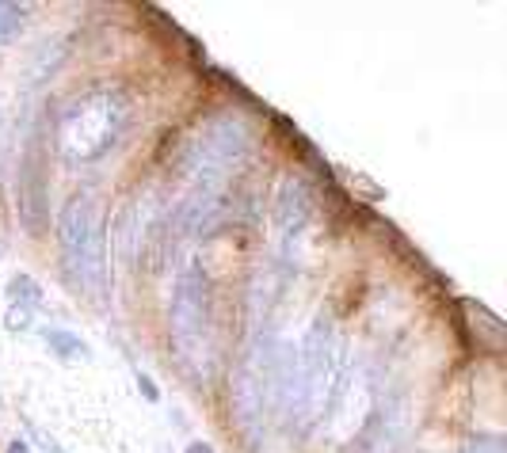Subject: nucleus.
<instances>
[{
	"label": "nucleus",
	"instance_id": "obj_1",
	"mask_svg": "<svg viewBox=\"0 0 507 453\" xmlns=\"http://www.w3.org/2000/svg\"><path fill=\"white\" fill-rule=\"evenodd\" d=\"M126 126V100L115 88L84 92L58 119V153L66 164H92L115 149Z\"/></svg>",
	"mask_w": 507,
	"mask_h": 453
},
{
	"label": "nucleus",
	"instance_id": "obj_2",
	"mask_svg": "<svg viewBox=\"0 0 507 453\" xmlns=\"http://www.w3.org/2000/svg\"><path fill=\"white\" fill-rule=\"evenodd\" d=\"M58 240L61 259H66L69 279L84 289L88 298H107V229L100 202L88 191L73 194L58 214Z\"/></svg>",
	"mask_w": 507,
	"mask_h": 453
},
{
	"label": "nucleus",
	"instance_id": "obj_3",
	"mask_svg": "<svg viewBox=\"0 0 507 453\" xmlns=\"http://www.w3.org/2000/svg\"><path fill=\"white\" fill-rule=\"evenodd\" d=\"M298 378H302L298 412L306 415V423H321L336 412V400L347 385V343L325 313L309 324V335L298 351Z\"/></svg>",
	"mask_w": 507,
	"mask_h": 453
},
{
	"label": "nucleus",
	"instance_id": "obj_4",
	"mask_svg": "<svg viewBox=\"0 0 507 453\" xmlns=\"http://www.w3.org/2000/svg\"><path fill=\"white\" fill-rule=\"evenodd\" d=\"M172 339H176L180 359L206 374L210 369V351H214V335H210V279L199 263H187L183 274L176 279L172 289Z\"/></svg>",
	"mask_w": 507,
	"mask_h": 453
},
{
	"label": "nucleus",
	"instance_id": "obj_5",
	"mask_svg": "<svg viewBox=\"0 0 507 453\" xmlns=\"http://www.w3.org/2000/svg\"><path fill=\"white\" fill-rule=\"evenodd\" d=\"M248 145H252L248 126L236 115L210 119L195 134L191 149L183 156V172H187V180H191V187L226 191L229 172L248 156Z\"/></svg>",
	"mask_w": 507,
	"mask_h": 453
},
{
	"label": "nucleus",
	"instance_id": "obj_6",
	"mask_svg": "<svg viewBox=\"0 0 507 453\" xmlns=\"http://www.w3.org/2000/svg\"><path fill=\"white\" fill-rule=\"evenodd\" d=\"M309 214H313V191H309V183L302 180V175H282V183L275 191L271 218H275V229L282 233L287 244H290L294 236L306 233Z\"/></svg>",
	"mask_w": 507,
	"mask_h": 453
},
{
	"label": "nucleus",
	"instance_id": "obj_7",
	"mask_svg": "<svg viewBox=\"0 0 507 453\" xmlns=\"http://www.w3.org/2000/svg\"><path fill=\"white\" fill-rule=\"evenodd\" d=\"M42 339H46V347H50V354H58V359H66V362H88L92 359L84 339L66 332V328H46Z\"/></svg>",
	"mask_w": 507,
	"mask_h": 453
},
{
	"label": "nucleus",
	"instance_id": "obj_8",
	"mask_svg": "<svg viewBox=\"0 0 507 453\" xmlns=\"http://www.w3.org/2000/svg\"><path fill=\"white\" fill-rule=\"evenodd\" d=\"M27 23V8L23 4H12V0H0V50L20 35V27Z\"/></svg>",
	"mask_w": 507,
	"mask_h": 453
},
{
	"label": "nucleus",
	"instance_id": "obj_9",
	"mask_svg": "<svg viewBox=\"0 0 507 453\" xmlns=\"http://www.w3.org/2000/svg\"><path fill=\"white\" fill-rule=\"evenodd\" d=\"M8 298H12V305H27V309H35V305H42V289H39V282L31 279V274H15V279L8 282Z\"/></svg>",
	"mask_w": 507,
	"mask_h": 453
},
{
	"label": "nucleus",
	"instance_id": "obj_10",
	"mask_svg": "<svg viewBox=\"0 0 507 453\" xmlns=\"http://www.w3.org/2000/svg\"><path fill=\"white\" fill-rule=\"evenodd\" d=\"M4 328H8V332H31V328H35V316H31L27 305H8Z\"/></svg>",
	"mask_w": 507,
	"mask_h": 453
},
{
	"label": "nucleus",
	"instance_id": "obj_11",
	"mask_svg": "<svg viewBox=\"0 0 507 453\" xmlns=\"http://www.w3.org/2000/svg\"><path fill=\"white\" fill-rule=\"evenodd\" d=\"M462 453H503V439H496V434H473L462 446Z\"/></svg>",
	"mask_w": 507,
	"mask_h": 453
},
{
	"label": "nucleus",
	"instance_id": "obj_12",
	"mask_svg": "<svg viewBox=\"0 0 507 453\" xmlns=\"http://www.w3.org/2000/svg\"><path fill=\"white\" fill-rule=\"evenodd\" d=\"M134 381H138V393L146 396L149 404H161V388H156V381H153L149 374H141V369H138V374H134Z\"/></svg>",
	"mask_w": 507,
	"mask_h": 453
},
{
	"label": "nucleus",
	"instance_id": "obj_13",
	"mask_svg": "<svg viewBox=\"0 0 507 453\" xmlns=\"http://www.w3.org/2000/svg\"><path fill=\"white\" fill-rule=\"evenodd\" d=\"M31 434H35V439H39V446L46 449V453H66V449H61L54 439H50V434H46V431H39V427H31Z\"/></svg>",
	"mask_w": 507,
	"mask_h": 453
},
{
	"label": "nucleus",
	"instance_id": "obj_14",
	"mask_svg": "<svg viewBox=\"0 0 507 453\" xmlns=\"http://www.w3.org/2000/svg\"><path fill=\"white\" fill-rule=\"evenodd\" d=\"M4 453H31V442H27V439H12V442L4 446Z\"/></svg>",
	"mask_w": 507,
	"mask_h": 453
},
{
	"label": "nucleus",
	"instance_id": "obj_15",
	"mask_svg": "<svg viewBox=\"0 0 507 453\" xmlns=\"http://www.w3.org/2000/svg\"><path fill=\"white\" fill-rule=\"evenodd\" d=\"M183 453H218V449H214L210 442H202V439H195V442H191V446H187Z\"/></svg>",
	"mask_w": 507,
	"mask_h": 453
}]
</instances>
